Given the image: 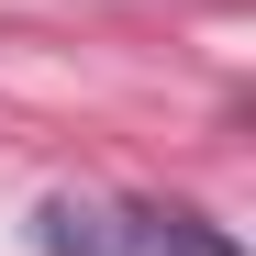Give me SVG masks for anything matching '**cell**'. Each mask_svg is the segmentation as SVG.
Listing matches in <instances>:
<instances>
[{
  "label": "cell",
  "instance_id": "cell-1",
  "mask_svg": "<svg viewBox=\"0 0 256 256\" xmlns=\"http://www.w3.org/2000/svg\"><path fill=\"white\" fill-rule=\"evenodd\" d=\"M34 245L45 256H145L134 223H122V200H78V190H56L45 212H34Z\"/></svg>",
  "mask_w": 256,
  "mask_h": 256
},
{
  "label": "cell",
  "instance_id": "cell-2",
  "mask_svg": "<svg viewBox=\"0 0 256 256\" xmlns=\"http://www.w3.org/2000/svg\"><path fill=\"white\" fill-rule=\"evenodd\" d=\"M122 223H134V245H145V256H234V245L212 234L200 212H178V200H122Z\"/></svg>",
  "mask_w": 256,
  "mask_h": 256
}]
</instances>
